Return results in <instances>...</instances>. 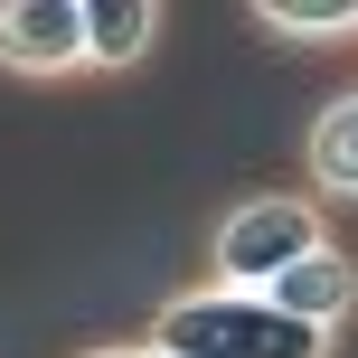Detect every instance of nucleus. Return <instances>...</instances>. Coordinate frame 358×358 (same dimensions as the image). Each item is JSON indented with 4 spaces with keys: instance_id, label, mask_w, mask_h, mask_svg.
Wrapping results in <instances>:
<instances>
[{
    "instance_id": "nucleus-4",
    "label": "nucleus",
    "mask_w": 358,
    "mask_h": 358,
    "mask_svg": "<svg viewBox=\"0 0 358 358\" xmlns=\"http://www.w3.org/2000/svg\"><path fill=\"white\" fill-rule=\"evenodd\" d=\"M264 302L283 311V321H302V330H340L358 321V255L349 245H321V255H302L292 273H273L264 283Z\"/></svg>"
},
{
    "instance_id": "nucleus-6",
    "label": "nucleus",
    "mask_w": 358,
    "mask_h": 358,
    "mask_svg": "<svg viewBox=\"0 0 358 358\" xmlns=\"http://www.w3.org/2000/svg\"><path fill=\"white\" fill-rule=\"evenodd\" d=\"M302 170L321 198H358V94H330L302 132Z\"/></svg>"
},
{
    "instance_id": "nucleus-8",
    "label": "nucleus",
    "mask_w": 358,
    "mask_h": 358,
    "mask_svg": "<svg viewBox=\"0 0 358 358\" xmlns=\"http://www.w3.org/2000/svg\"><path fill=\"white\" fill-rule=\"evenodd\" d=\"M85 358H161L151 340H104V349H85Z\"/></svg>"
},
{
    "instance_id": "nucleus-5",
    "label": "nucleus",
    "mask_w": 358,
    "mask_h": 358,
    "mask_svg": "<svg viewBox=\"0 0 358 358\" xmlns=\"http://www.w3.org/2000/svg\"><path fill=\"white\" fill-rule=\"evenodd\" d=\"M161 48V0H85V76H123Z\"/></svg>"
},
{
    "instance_id": "nucleus-2",
    "label": "nucleus",
    "mask_w": 358,
    "mask_h": 358,
    "mask_svg": "<svg viewBox=\"0 0 358 358\" xmlns=\"http://www.w3.org/2000/svg\"><path fill=\"white\" fill-rule=\"evenodd\" d=\"M321 245H340L330 217H321V198H302V189H255V198H236V208L208 227V283L264 292L273 273H292L302 255H321Z\"/></svg>"
},
{
    "instance_id": "nucleus-7",
    "label": "nucleus",
    "mask_w": 358,
    "mask_h": 358,
    "mask_svg": "<svg viewBox=\"0 0 358 358\" xmlns=\"http://www.w3.org/2000/svg\"><path fill=\"white\" fill-rule=\"evenodd\" d=\"M255 29L283 48H330V38H358V0H255Z\"/></svg>"
},
{
    "instance_id": "nucleus-3",
    "label": "nucleus",
    "mask_w": 358,
    "mask_h": 358,
    "mask_svg": "<svg viewBox=\"0 0 358 358\" xmlns=\"http://www.w3.org/2000/svg\"><path fill=\"white\" fill-rule=\"evenodd\" d=\"M0 76H85V0H0Z\"/></svg>"
},
{
    "instance_id": "nucleus-1",
    "label": "nucleus",
    "mask_w": 358,
    "mask_h": 358,
    "mask_svg": "<svg viewBox=\"0 0 358 358\" xmlns=\"http://www.w3.org/2000/svg\"><path fill=\"white\" fill-rule=\"evenodd\" d=\"M151 349L161 358H330V330H302L264 302V292L189 283L151 311Z\"/></svg>"
}]
</instances>
